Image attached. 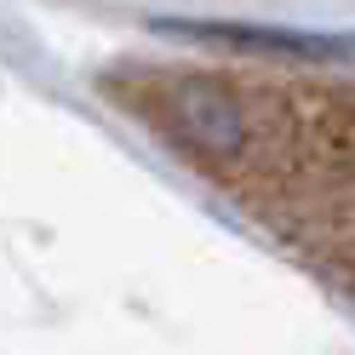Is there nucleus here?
<instances>
[{"instance_id":"nucleus-1","label":"nucleus","mask_w":355,"mask_h":355,"mask_svg":"<svg viewBox=\"0 0 355 355\" xmlns=\"http://www.w3.org/2000/svg\"><path fill=\"white\" fill-rule=\"evenodd\" d=\"M172 126L184 132L195 149H235L247 138V121L230 103V92H218L207 80H184L172 86Z\"/></svg>"},{"instance_id":"nucleus-2","label":"nucleus","mask_w":355,"mask_h":355,"mask_svg":"<svg viewBox=\"0 0 355 355\" xmlns=\"http://www.w3.org/2000/svg\"><path fill=\"white\" fill-rule=\"evenodd\" d=\"M189 35H207V40H241V46H275V52H293V58H315V52H344V40H321V35H281V29H230V24H201Z\"/></svg>"}]
</instances>
